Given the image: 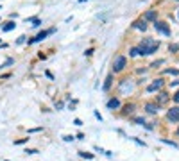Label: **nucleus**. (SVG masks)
I'll return each mask as SVG.
<instances>
[{
	"label": "nucleus",
	"mask_w": 179,
	"mask_h": 161,
	"mask_svg": "<svg viewBox=\"0 0 179 161\" xmlns=\"http://www.w3.org/2000/svg\"><path fill=\"white\" fill-rule=\"evenodd\" d=\"M158 48H160V41H156L152 38H143V41L138 47V54L140 56H151V54L158 52Z\"/></svg>",
	"instance_id": "obj_1"
},
{
	"label": "nucleus",
	"mask_w": 179,
	"mask_h": 161,
	"mask_svg": "<svg viewBox=\"0 0 179 161\" xmlns=\"http://www.w3.org/2000/svg\"><path fill=\"white\" fill-rule=\"evenodd\" d=\"M125 64H127V57H125V56H117V57H115V61H113V72H115V73L122 72V70L125 68Z\"/></svg>",
	"instance_id": "obj_2"
},
{
	"label": "nucleus",
	"mask_w": 179,
	"mask_h": 161,
	"mask_svg": "<svg viewBox=\"0 0 179 161\" xmlns=\"http://www.w3.org/2000/svg\"><path fill=\"white\" fill-rule=\"evenodd\" d=\"M54 32H56V27H52V29H48V30H41V32H38L36 38L29 39V45H34V43H38V41H43L48 34H54Z\"/></svg>",
	"instance_id": "obj_3"
},
{
	"label": "nucleus",
	"mask_w": 179,
	"mask_h": 161,
	"mask_svg": "<svg viewBox=\"0 0 179 161\" xmlns=\"http://www.w3.org/2000/svg\"><path fill=\"white\" fill-rule=\"evenodd\" d=\"M154 29L160 32V34H163V36H170V27H168V23L167 21H154Z\"/></svg>",
	"instance_id": "obj_4"
},
{
	"label": "nucleus",
	"mask_w": 179,
	"mask_h": 161,
	"mask_svg": "<svg viewBox=\"0 0 179 161\" xmlns=\"http://www.w3.org/2000/svg\"><path fill=\"white\" fill-rule=\"evenodd\" d=\"M167 118L170 122H179V106H176V107H172V109H168V113H167Z\"/></svg>",
	"instance_id": "obj_5"
},
{
	"label": "nucleus",
	"mask_w": 179,
	"mask_h": 161,
	"mask_svg": "<svg viewBox=\"0 0 179 161\" xmlns=\"http://www.w3.org/2000/svg\"><path fill=\"white\" fill-rule=\"evenodd\" d=\"M161 86H163V79H156L152 84H149V86H147V91H149V93H152V91H158V90L161 88Z\"/></svg>",
	"instance_id": "obj_6"
},
{
	"label": "nucleus",
	"mask_w": 179,
	"mask_h": 161,
	"mask_svg": "<svg viewBox=\"0 0 179 161\" xmlns=\"http://www.w3.org/2000/svg\"><path fill=\"white\" fill-rule=\"evenodd\" d=\"M118 107H120V100L118 99H109L108 100V109L115 111V109H118Z\"/></svg>",
	"instance_id": "obj_7"
},
{
	"label": "nucleus",
	"mask_w": 179,
	"mask_h": 161,
	"mask_svg": "<svg viewBox=\"0 0 179 161\" xmlns=\"http://www.w3.org/2000/svg\"><path fill=\"white\" fill-rule=\"evenodd\" d=\"M145 109H147V113L156 115L158 111H160V104H145Z\"/></svg>",
	"instance_id": "obj_8"
},
{
	"label": "nucleus",
	"mask_w": 179,
	"mask_h": 161,
	"mask_svg": "<svg viewBox=\"0 0 179 161\" xmlns=\"http://www.w3.org/2000/svg\"><path fill=\"white\" fill-rule=\"evenodd\" d=\"M133 90V84L129 82V79H124L120 82V91H131Z\"/></svg>",
	"instance_id": "obj_9"
},
{
	"label": "nucleus",
	"mask_w": 179,
	"mask_h": 161,
	"mask_svg": "<svg viewBox=\"0 0 179 161\" xmlns=\"http://www.w3.org/2000/svg\"><path fill=\"white\" fill-rule=\"evenodd\" d=\"M134 29H138V30H145L147 29V20H136L134 23H133Z\"/></svg>",
	"instance_id": "obj_10"
},
{
	"label": "nucleus",
	"mask_w": 179,
	"mask_h": 161,
	"mask_svg": "<svg viewBox=\"0 0 179 161\" xmlns=\"http://www.w3.org/2000/svg\"><path fill=\"white\" fill-rule=\"evenodd\" d=\"M143 20L156 21V20H158V16H156V11H147V13H145V16H143Z\"/></svg>",
	"instance_id": "obj_11"
},
{
	"label": "nucleus",
	"mask_w": 179,
	"mask_h": 161,
	"mask_svg": "<svg viewBox=\"0 0 179 161\" xmlns=\"http://www.w3.org/2000/svg\"><path fill=\"white\" fill-rule=\"evenodd\" d=\"M111 84H113V75H108V77H106V82H104V86H102V90L108 91V90L111 88Z\"/></svg>",
	"instance_id": "obj_12"
},
{
	"label": "nucleus",
	"mask_w": 179,
	"mask_h": 161,
	"mask_svg": "<svg viewBox=\"0 0 179 161\" xmlns=\"http://www.w3.org/2000/svg\"><path fill=\"white\" fill-rule=\"evenodd\" d=\"M15 27H16L15 21H6V25L2 27V30H4V32H9V30H13Z\"/></svg>",
	"instance_id": "obj_13"
},
{
	"label": "nucleus",
	"mask_w": 179,
	"mask_h": 161,
	"mask_svg": "<svg viewBox=\"0 0 179 161\" xmlns=\"http://www.w3.org/2000/svg\"><path fill=\"white\" fill-rule=\"evenodd\" d=\"M79 156L81 158H86V159H93V154L91 152H84V150H79Z\"/></svg>",
	"instance_id": "obj_14"
},
{
	"label": "nucleus",
	"mask_w": 179,
	"mask_h": 161,
	"mask_svg": "<svg viewBox=\"0 0 179 161\" xmlns=\"http://www.w3.org/2000/svg\"><path fill=\"white\" fill-rule=\"evenodd\" d=\"M168 100V97H167V93H160V100H158L156 104H161V102H167Z\"/></svg>",
	"instance_id": "obj_15"
},
{
	"label": "nucleus",
	"mask_w": 179,
	"mask_h": 161,
	"mask_svg": "<svg viewBox=\"0 0 179 161\" xmlns=\"http://www.w3.org/2000/svg\"><path fill=\"white\" fill-rule=\"evenodd\" d=\"M163 143H167V145H170V147H174V149H177V143L176 142H170V140H161Z\"/></svg>",
	"instance_id": "obj_16"
},
{
	"label": "nucleus",
	"mask_w": 179,
	"mask_h": 161,
	"mask_svg": "<svg viewBox=\"0 0 179 161\" xmlns=\"http://www.w3.org/2000/svg\"><path fill=\"white\" fill-rule=\"evenodd\" d=\"M129 56H131V57H134V56H140V54H138V47H134V48H131V52H129Z\"/></svg>",
	"instance_id": "obj_17"
},
{
	"label": "nucleus",
	"mask_w": 179,
	"mask_h": 161,
	"mask_svg": "<svg viewBox=\"0 0 179 161\" xmlns=\"http://www.w3.org/2000/svg\"><path fill=\"white\" fill-rule=\"evenodd\" d=\"M163 63H165L163 59H160V61H154V63L151 64V68H158V66H160V64H163Z\"/></svg>",
	"instance_id": "obj_18"
},
{
	"label": "nucleus",
	"mask_w": 179,
	"mask_h": 161,
	"mask_svg": "<svg viewBox=\"0 0 179 161\" xmlns=\"http://www.w3.org/2000/svg\"><path fill=\"white\" fill-rule=\"evenodd\" d=\"M134 122H136V124H140V125H147V122L143 120L142 116H138V118H134Z\"/></svg>",
	"instance_id": "obj_19"
},
{
	"label": "nucleus",
	"mask_w": 179,
	"mask_h": 161,
	"mask_svg": "<svg viewBox=\"0 0 179 161\" xmlns=\"http://www.w3.org/2000/svg\"><path fill=\"white\" fill-rule=\"evenodd\" d=\"M13 63H15V59H11V57H9V59H7V61H6V63H4L0 68H6V66H9V64H13Z\"/></svg>",
	"instance_id": "obj_20"
},
{
	"label": "nucleus",
	"mask_w": 179,
	"mask_h": 161,
	"mask_svg": "<svg viewBox=\"0 0 179 161\" xmlns=\"http://www.w3.org/2000/svg\"><path fill=\"white\" fill-rule=\"evenodd\" d=\"M165 73H172V75H177V73H179V70H176V68H168V70H165Z\"/></svg>",
	"instance_id": "obj_21"
},
{
	"label": "nucleus",
	"mask_w": 179,
	"mask_h": 161,
	"mask_svg": "<svg viewBox=\"0 0 179 161\" xmlns=\"http://www.w3.org/2000/svg\"><path fill=\"white\" fill-rule=\"evenodd\" d=\"M168 50H170V52H177V50H179V45H170V47H168Z\"/></svg>",
	"instance_id": "obj_22"
},
{
	"label": "nucleus",
	"mask_w": 179,
	"mask_h": 161,
	"mask_svg": "<svg viewBox=\"0 0 179 161\" xmlns=\"http://www.w3.org/2000/svg\"><path fill=\"white\" fill-rule=\"evenodd\" d=\"M25 152H27V154H30V156H32V154H38V150H36V149H27Z\"/></svg>",
	"instance_id": "obj_23"
},
{
	"label": "nucleus",
	"mask_w": 179,
	"mask_h": 161,
	"mask_svg": "<svg viewBox=\"0 0 179 161\" xmlns=\"http://www.w3.org/2000/svg\"><path fill=\"white\" fill-rule=\"evenodd\" d=\"M29 138H22V140H18V142H15V145H22V143H25Z\"/></svg>",
	"instance_id": "obj_24"
},
{
	"label": "nucleus",
	"mask_w": 179,
	"mask_h": 161,
	"mask_svg": "<svg viewBox=\"0 0 179 161\" xmlns=\"http://www.w3.org/2000/svg\"><path fill=\"white\" fill-rule=\"evenodd\" d=\"M63 140H65V142H73L75 138H73V136H63Z\"/></svg>",
	"instance_id": "obj_25"
},
{
	"label": "nucleus",
	"mask_w": 179,
	"mask_h": 161,
	"mask_svg": "<svg viewBox=\"0 0 179 161\" xmlns=\"http://www.w3.org/2000/svg\"><path fill=\"white\" fill-rule=\"evenodd\" d=\"M93 115H95L97 120H100V122H102V116H100V113H99V111H93Z\"/></svg>",
	"instance_id": "obj_26"
},
{
	"label": "nucleus",
	"mask_w": 179,
	"mask_h": 161,
	"mask_svg": "<svg viewBox=\"0 0 179 161\" xmlns=\"http://www.w3.org/2000/svg\"><path fill=\"white\" fill-rule=\"evenodd\" d=\"M93 52H95V50H93V48H88L86 52H84V56H91V54H93Z\"/></svg>",
	"instance_id": "obj_27"
},
{
	"label": "nucleus",
	"mask_w": 179,
	"mask_h": 161,
	"mask_svg": "<svg viewBox=\"0 0 179 161\" xmlns=\"http://www.w3.org/2000/svg\"><path fill=\"white\" fill-rule=\"evenodd\" d=\"M32 25H34V27H39V25H41V20H38V18H36V20H34V23H32Z\"/></svg>",
	"instance_id": "obj_28"
},
{
	"label": "nucleus",
	"mask_w": 179,
	"mask_h": 161,
	"mask_svg": "<svg viewBox=\"0 0 179 161\" xmlns=\"http://www.w3.org/2000/svg\"><path fill=\"white\" fill-rule=\"evenodd\" d=\"M73 124H75V125H77V127H81V125H82V122H81V120H79V118H75V120H73Z\"/></svg>",
	"instance_id": "obj_29"
},
{
	"label": "nucleus",
	"mask_w": 179,
	"mask_h": 161,
	"mask_svg": "<svg viewBox=\"0 0 179 161\" xmlns=\"http://www.w3.org/2000/svg\"><path fill=\"white\" fill-rule=\"evenodd\" d=\"M23 41H25V36H20V38L16 39V43H23Z\"/></svg>",
	"instance_id": "obj_30"
},
{
	"label": "nucleus",
	"mask_w": 179,
	"mask_h": 161,
	"mask_svg": "<svg viewBox=\"0 0 179 161\" xmlns=\"http://www.w3.org/2000/svg\"><path fill=\"white\" fill-rule=\"evenodd\" d=\"M125 111H129V113H131V111H133V106H131V104H127V106H125Z\"/></svg>",
	"instance_id": "obj_31"
},
{
	"label": "nucleus",
	"mask_w": 179,
	"mask_h": 161,
	"mask_svg": "<svg viewBox=\"0 0 179 161\" xmlns=\"http://www.w3.org/2000/svg\"><path fill=\"white\" fill-rule=\"evenodd\" d=\"M170 86H179V79H176V81H172V82H170Z\"/></svg>",
	"instance_id": "obj_32"
},
{
	"label": "nucleus",
	"mask_w": 179,
	"mask_h": 161,
	"mask_svg": "<svg viewBox=\"0 0 179 161\" xmlns=\"http://www.w3.org/2000/svg\"><path fill=\"white\" fill-rule=\"evenodd\" d=\"M174 100H176V102H177V104H179V91H177V93H176V95H174Z\"/></svg>",
	"instance_id": "obj_33"
},
{
	"label": "nucleus",
	"mask_w": 179,
	"mask_h": 161,
	"mask_svg": "<svg viewBox=\"0 0 179 161\" xmlns=\"http://www.w3.org/2000/svg\"><path fill=\"white\" fill-rule=\"evenodd\" d=\"M79 2H81V4H82V2H86V0H79Z\"/></svg>",
	"instance_id": "obj_34"
},
{
	"label": "nucleus",
	"mask_w": 179,
	"mask_h": 161,
	"mask_svg": "<svg viewBox=\"0 0 179 161\" xmlns=\"http://www.w3.org/2000/svg\"><path fill=\"white\" fill-rule=\"evenodd\" d=\"M177 134H179V129H177Z\"/></svg>",
	"instance_id": "obj_35"
},
{
	"label": "nucleus",
	"mask_w": 179,
	"mask_h": 161,
	"mask_svg": "<svg viewBox=\"0 0 179 161\" xmlns=\"http://www.w3.org/2000/svg\"><path fill=\"white\" fill-rule=\"evenodd\" d=\"M0 9H2V6H0Z\"/></svg>",
	"instance_id": "obj_36"
},
{
	"label": "nucleus",
	"mask_w": 179,
	"mask_h": 161,
	"mask_svg": "<svg viewBox=\"0 0 179 161\" xmlns=\"http://www.w3.org/2000/svg\"><path fill=\"white\" fill-rule=\"evenodd\" d=\"M177 2H179V0H177Z\"/></svg>",
	"instance_id": "obj_37"
},
{
	"label": "nucleus",
	"mask_w": 179,
	"mask_h": 161,
	"mask_svg": "<svg viewBox=\"0 0 179 161\" xmlns=\"http://www.w3.org/2000/svg\"><path fill=\"white\" fill-rule=\"evenodd\" d=\"M177 15H179V13H177Z\"/></svg>",
	"instance_id": "obj_38"
}]
</instances>
